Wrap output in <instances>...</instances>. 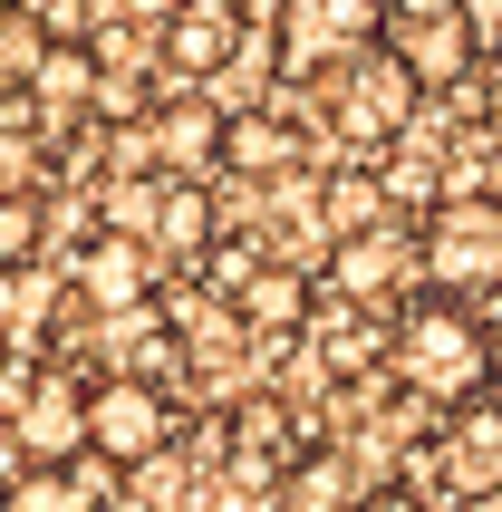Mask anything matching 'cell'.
<instances>
[{
    "instance_id": "1",
    "label": "cell",
    "mask_w": 502,
    "mask_h": 512,
    "mask_svg": "<svg viewBox=\"0 0 502 512\" xmlns=\"http://www.w3.org/2000/svg\"><path fill=\"white\" fill-rule=\"evenodd\" d=\"M387 377L416 406H474L493 387V329L464 300H406L387 329Z\"/></svg>"
},
{
    "instance_id": "2",
    "label": "cell",
    "mask_w": 502,
    "mask_h": 512,
    "mask_svg": "<svg viewBox=\"0 0 502 512\" xmlns=\"http://www.w3.org/2000/svg\"><path fill=\"white\" fill-rule=\"evenodd\" d=\"M416 271H425L435 300H483V290H502V203L493 194L435 203V223L416 232Z\"/></svg>"
},
{
    "instance_id": "3",
    "label": "cell",
    "mask_w": 502,
    "mask_h": 512,
    "mask_svg": "<svg viewBox=\"0 0 502 512\" xmlns=\"http://www.w3.org/2000/svg\"><path fill=\"white\" fill-rule=\"evenodd\" d=\"M377 49L406 68V87L416 97H435V87H464L483 58V29L464 0H387V20H377Z\"/></svg>"
},
{
    "instance_id": "4",
    "label": "cell",
    "mask_w": 502,
    "mask_h": 512,
    "mask_svg": "<svg viewBox=\"0 0 502 512\" xmlns=\"http://www.w3.org/2000/svg\"><path fill=\"white\" fill-rule=\"evenodd\" d=\"M165 435H174V406H165V387H155V377L116 368V377H97V387H87V455H97V464L136 474V464L165 455Z\"/></svg>"
},
{
    "instance_id": "5",
    "label": "cell",
    "mask_w": 502,
    "mask_h": 512,
    "mask_svg": "<svg viewBox=\"0 0 502 512\" xmlns=\"http://www.w3.org/2000/svg\"><path fill=\"white\" fill-rule=\"evenodd\" d=\"M377 20H387V0H280V58L300 78H329L358 49H377Z\"/></svg>"
},
{
    "instance_id": "6",
    "label": "cell",
    "mask_w": 502,
    "mask_h": 512,
    "mask_svg": "<svg viewBox=\"0 0 502 512\" xmlns=\"http://www.w3.org/2000/svg\"><path fill=\"white\" fill-rule=\"evenodd\" d=\"M329 107H338V126L358 145H377V136H406L416 87H406V68H396L387 49H358L348 68H329Z\"/></svg>"
},
{
    "instance_id": "7",
    "label": "cell",
    "mask_w": 502,
    "mask_h": 512,
    "mask_svg": "<svg viewBox=\"0 0 502 512\" xmlns=\"http://www.w3.org/2000/svg\"><path fill=\"white\" fill-rule=\"evenodd\" d=\"M20 455L29 464H78L87 455V387L78 377H29L20 387Z\"/></svg>"
},
{
    "instance_id": "8",
    "label": "cell",
    "mask_w": 502,
    "mask_h": 512,
    "mask_svg": "<svg viewBox=\"0 0 502 512\" xmlns=\"http://www.w3.org/2000/svg\"><path fill=\"white\" fill-rule=\"evenodd\" d=\"M136 126H145L155 174H184V165H213V155H223V116L203 107V97H165V107L136 116Z\"/></svg>"
},
{
    "instance_id": "9",
    "label": "cell",
    "mask_w": 502,
    "mask_h": 512,
    "mask_svg": "<svg viewBox=\"0 0 502 512\" xmlns=\"http://www.w3.org/2000/svg\"><path fill=\"white\" fill-rule=\"evenodd\" d=\"M406 271H416V232H396V223L338 242V290H348V300H396Z\"/></svg>"
},
{
    "instance_id": "10",
    "label": "cell",
    "mask_w": 502,
    "mask_h": 512,
    "mask_svg": "<svg viewBox=\"0 0 502 512\" xmlns=\"http://www.w3.org/2000/svg\"><path fill=\"white\" fill-rule=\"evenodd\" d=\"M445 484H454V493H493V484H502V406H493V397L454 406V435H445Z\"/></svg>"
},
{
    "instance_id": "11",
    "label": "cell",
    "mask_w": 502,
    "mask_h": 512,
    "mask_svg": "<svg viewBox=\"0 0 502 512\" xmlns=\"http://www.w3.org/2000/svg\"><path fill=\"white\" fill-rule=\"evenodd\" d=\"M0 512H107V474H87V464H20L0 484Z\"/></svg>"
},
{
    "instance_id": "12",
    "label": "cell",
    "mask_w": 502,
    "mask_h": 512,
    "mask_svg": "<svg viewBox=\"0 0 502 512\" xmlns=\"http://www.w3.org/2000/svg\"><path fill=\"white\" fill-rule=\"evenodd\" d=\"M97 58L78 49V39H49V49H39V68H29V107L39 116H87L97 107Z\"/></svg>"
},
{
    "instance_id": "13",
    "label": "cell",
    "mask_w": 502,
    "mask_h": 512,
    "mask_svg": "<svg viewBox=\"0 0 502 512\" xmlns=\"http://www.w3.org/2000/svg\"><path fill=\"white\" fill-rule=\"evenodd\" d=\"M232 39H242V29H232L223 10H174V20H165V68H174V78H213Z\"/></svg>"
},
{
    "instance_id": "14",
    "label": "cell",
    "mask_w": 502,
    "mask_h": 512,
    "mask_svg": "<svg viewBox=\"0 0 502 512\" xmlns=\"http://www.w3.org/2000/svg\"><path fill=\"white\" fill-rule=\"evenodd\" d=\"M290 155H300V136H290V126H280L271 107L223 116V165H232V174H280Z\"/></svg>"
},
{
    "instance_id": "15",
    "label": "cell",
    "mask_w": 502,
    "mask_h": 512,
    "mask_svg": "<svg viewBox=\"0 0 502 512\" xmlns=\"http://www.w3.org/2000/svg\"><path fill=\"white\" fill-rule=\"evenodd\" d=\"M78 281H87V300H107V310H116V300H136V290H145V252H136V242H97V252L78 261Z\"/></svg>"
},
{
    "instance_id": "16",
    "label": "cell",
    "mask_w": 502,
    "mask_h": 512,
    "mask_svg": "<svg viewBox=\"0 0 502 512\" xmlns=\"http://www.w3.org/2000/svg\"><path fill=\"white\" fill-rule=\"evenodd\" d=\"M377 223H387V184L377 174H338L329 184V232L348 242V232H377Z\"/></svg>"
},
{
    "instance_id": "17",
    "label": "cell",
    "mask_w": 502,
    "mask_h": 512,
    "mask_svg": "<svg viewBox=\"0 0 502 512\" xmlns=\"http://www.w3.org/2000/svg\"><path fill=\"white\" fill-rule=\"evenodd\" d=\"M39 232H49V203L39 194H0V271H20L39 252Z\"/></svg>"
},
{
    "instance_id": "18",
    "label": "cell",
    "mask_w": 502,
    "mask_h": 512,
    "mask_svg": "<svg viewBox=\"0 0 502 512\" xmlns=\"http://www.w3.org/2000/svg\"><path fill=\"white\" fill-rule=\"evenodd\" d=\"M39 49H49V29H39V10H0V87H29Z\"/></svg>"
},
{
    "instance_id": "19",
    "label": "cell",
    "mask_w": 502,
    "mask_h": 512,
    "mask_svg": "<svg viewBox=\"0 0 502 512\" xmlns=\"http://www.w3.org/2000/svg\"><path fill=\"white\" fill-rule=\"evenodd\" d=\"M242 310H251V329H300V271H261V281L242 290Z\"/></svg>"
},
{
    "instance_id": "20",
    "label": "cell",
    "mask_w": 502,
    "mask_h": 512,
    "mask_svg": "<svg viewBox=\"0 0 502 512\" xmlns=\"http://www.w3.org/2000/svg\"><path fill=\"white\" fill-rule=\"evenodd\" d=\"M155 242H174V252L203 242V194H165V203H155Z\"/></svg>"
},
{
    "instance_id": "21",
    "label": "cell",
    "mask_w": 502,
    "mask_h": 512,
    "mask_svg": "<svg viewBox=\"0 0 502 512\" xmlns=\"http://www.w3.org/2000/svg\"><path fill=\"white\" fill-rule=\"evenodd\" d=\"M29 155H39V145H29L20 126H0V194H29Z\"/></svg>"
},
{
    "instance_id": "22",
    "label": "cell",
    "mask_w": 502,
    "mask_h": 512,
    "mask_svg": "<svg viewBox=\"0 0 502 512\" xmlns=\"http://www.w3.org/2000/svg\"><path fill=\"white\" fill-rule=\"evenodd\" d=\"M358 512H435V503H425V493H406V484H387V493H367Z\"/></svg>"
},
{
    "instance_id": "23",
    "label": "cell",
    "mask_w": 502,
    "mask_h": 512,
    "mask_svg": "<svg viewBox=\"0 0 502 512\" xmlns=\"http://www.w3.org/2000/svg\"><path fill=\"white\" fill-rule=\"evenodd\" d=\"M483 126H493V145H502V58H493V78H483Z\"/></svg>"
},
{
    "instance_id": "24",
    "label": "cell",
    "mask_w": 502,
    "mask_h": 512,
    "mask_svg": "<svg viewBox=\"0 0 502 512\" xmlns=\"http://www.w3.org/2000/svg\"><path fill=\"white\" fill-rule=\"evenodd\" d=\"M116 10H145V20H165V10H174V0H116Z\"/></svg>"
},
{
    "instance_id": "25",
    "label": "cell",
    "mask_w": 502,
    "mask_h": 512,
    "mask_svg": "<svg viewBox=\"0 0 502 512\" xmlns=\"http://www.w3.org/2000/svg\"><path fill=\"white\" fill-rule=\"evenodd\" d=\"M483 194H493V203H502V145H493V174H483Z\"/></svg>"
},
{
    "instance_id": "26",
    "label": "cell",
    "mask_w": 502,
    "mask_h": 512,
    "mask_svg": "<svg viewBox=\"0 0 502 512\" xmlns=\"http://www.w3.org/2000/svg\"><path fill=\"white\" fill-rule=\"evenodd\" d=\"M493 406H502V397H493Z\"/></svg>"
}]
</instances>
